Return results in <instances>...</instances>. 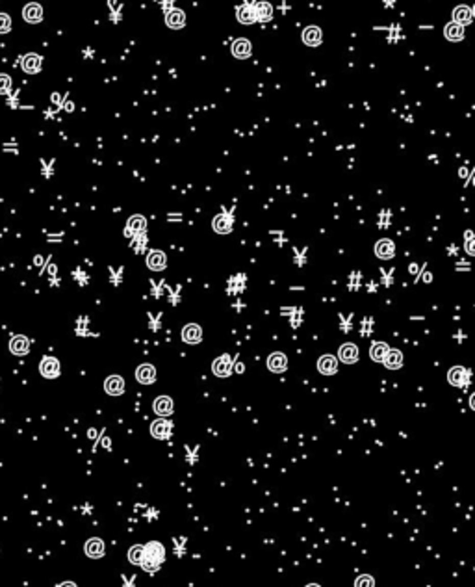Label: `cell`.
Instances as JSON below:
<instances>
[{"label":"cell","mask_w":475,"mask_h":587,"mask_svg":"<svg viewBox=\"0 0 475 587\" xmlns=\"http://www.w3.org/2000/svg\"><path fill=\"white\" fill-rule=\"evenodd\" d=\"M143 548H145V556H143V561H141V567H143L145 571H156V569L160 567V563L164 561V556H165L164 547H162L158 541H153Z\"/></svg>","instance_id":"obj_1"},{"label":"cell","mask_w":475,"mask_h":587,"mask_svg":"<svg viewBox=\"0 0 475 587\" xmlns=\"http://www.w3.org/2000/svg\"><path fill=\"white\" fill-rule=\"evenodd\" d=\"M39 372H41V375L46 379L58 378V375H60V363H58V359L45 357L41 361V364H39Z\"/></svg>","instance_id":"obj_2"},{"label":"cell","mask_w":475,"mask_h":587,"mask_svg":"<svg viewBox=\"0 0 475 587\" xmlns=\"http://www.w3.org/2000/svg\"><path fill=\"white\" fill-rule=\"evenodd\" d=\"M84 550H86V556L87 557H93V559H98V557L104 556V552H106V547H104L103 539H98V537H93V539H89V541L86 543V547H84Z\"/></svg>","instance_id":"obj_3"},{"label":"cell","mask_w":475,"mask_h":587,"mask_svg":"<svg viewBox=\"0 0 475 587\" xmlns=\"http://www.w3.org/2000/svg\"><path fill=\"white\" fill-rule=\"evenodd\" d=\"M104 390H106L110 396H119V394L124 392V379L121 375H110V378L104 381Z\"/></svg>","instance_id":"obj_4"},{"label":"cell","mask_w":475,"mask_h":587,"mask_svg":"<svg viewBox=\"0 0 475 587\" xmlns=\"http://www.w3.org/2000/svg\"><path fill=\"white\" fill-rule=\"evenodd\" d=\"M22 17H24L26 22L37 25V22H41L43 19V8L39 4H36V2H32V4H28L24 10H22Z\"/></svg>","instance_id":"obj_5"},{"label":"cell","mask_w":475,"mask_h":587,"mask_svg":"<svg viewBox=\"0 0 475 587\" xmlns=\"http://www.w3.org/2000/svg\"><path fill=\"white\" fill-rule=\"evenodd\" d=\"M288 366V359L284 353H271L269 359H267V368H269L271 372L275 373H282L284 370H286Z\"/></svg>","instance_id":"obj_6"},{"label":"cell","mask_w":475,"mask_h":587,"mask_svg":"<svg viewBox=\"0 0 475 587\" xmlns=\"http://www.w3.org/2000/svg\"><path fill=\"white\" fill-rule=\"evenodd\" d=\"M136 379H138L141 385L154 383V379H156V370H154L153 364H141V366L136 370Z\"/></svg>","instance_id":"obj_7"},{"label":"cell","mask_w":475,"mask_h":587,"mask_svg":"<svg viewBox=\"0 0 475 587\" xmlns=\"http://www.w3.org/2000/svg\"><path fill=\"white\" fill-rule=\"evenodd\" d=\"M201 338H203V331H201L199 325L188 323V325L182 329V340H184L186 344H199Z\"/></svg>","instance_id":"obj_8"},{"label":"cell","mask_w":475,"mask_h":587,"mask_svg":"<svg viewBox=\"0 0 475 587\" xmlns=\"http://www.w3.org/2000/svg\"><path fill=\"white\" fill-rule=\"evenodd\" d=\"M28 349H30V340H28L26 337H22V335H17V337L11 338L10 351L13 353V355H26V353H28Z\"/></svg>","instance_id":"obj_9"},{"label":"cell","mask_w":475,"mask_h":587,"mask_svg":"<svg viewBox=\"0 0 475 587\" xmlns=\"http://www.w3.org/2000/svg\"><path fill=\"white\" fill-rule=\"evenodd\" d=\"M338 357H340V361H342V363H345V364L357 363L358 347L355 346V344H343V346L340 347V351H338Z\"/></svg>","instance_id":"obj_10"},{"label":"cell","mask_w":475,"mask_h":587,"mask_svg":"<svg viewBox=\"0 0 475 587\" xmlns=\"http://www.w3.org/2000/svg\"><path fill=\"white\" fill-rule=\"evenodd\" d=\"M154 413L158 416H169L173 413V400L169 396H160L154 400Z\"/></svg>","instance_id":"obj_11"},{"label":"cell","mask_w":475,"mask_h":587,"mask_svg":"<svg viewBox=\"0 0 475 587\" xmlns=\"http://www.w3.org/2000/svg\"><path fill=\"white\" fill-rule=\"evenodd\" d=\"M151 433H153V437H156V439H167L169 433H171V422H167V420L164 418L156 420V422H153V426H151Z\"/></svg>","instance_id":"obj_12"},{"label":"cell","mask_w":475,"mask_h":587,"mask_svg":"<svg viewBox=\"0 0 475 587\" xmlns=\"http://www.w3.org/2000/svg\"><path fill=\"white\" fill-rule=\"evenodd\" d=\"M317 368H319V372H321L323 375H332V373H336V370H338L336 357H332V355H323V357L319 359V363H317Z\"/></svg>","instance_id":"obj_13"},{"label":"cell","mask_w":475,"mask_h":587,"mask_svg":"<svg viewBox=\"0 0 475 587\" xmlns=\"http://www.w3.org/2000/svg\"><path fill=\"white\" fill-rule=\"evenodd\" d=\"M214 373L219 375V378H227L230 373V368H232V361H230L229 355H223V357H217L214 361Z\"/></svg>","instance_id":"obj_14"},{"label":"cell","mask_w":475,"mask_h":587,"mask_svg":"<svg viewBox=\"0 0 475 587\" xmlns=\"http://www.w3.org/2000/svg\"><path fill=\"white\" fill-rule=\"evenodd\" d=\"M22 69H24L28 75H36L39 69H41V56L37 54H26L22 58Z\"/></svg>","instance_id":"obj_15"},{"label":"cell","mask_w":475,"mask_h":587,"mask_svg":"<svg viewBox=\"0 0 475 587\" xmlns=\"http://www.w3.org/2000/svg\"><path fill=\"white\" fill-rule=\"evenodd\" d=\"M165 264H167V261H165V255L162 253V251H153V253H148L147 266L151 268V270H154V271L164 270Z\"/></svg>","instance_id":"obj_16"},{"label":"cell","mask_w":475,"mask_h":587,"mask_svg":"<svg viewBox=\"0 0 475 587\" xmlns=\"http://www.w3.org/2000/svg\"><path fill=\"white\" fill-rule=\"evenodd\" d=\"M303 41L308 46H317L321 43V30L317 26H308L307 30L303 32Z\"/></svg>","instance_id":"obj_17"},{"label":"cell","mask_w":475,"mask_h":587,"mask_svg":"<svg viewBox=\"0 0 475 587\" xmlns=\"http://www.w3.org/2000/svg\"><path fill=\"white\" fill-rule=\"evenodd\" d=\"M393 253H395V247H393L392 240H379L375 245V255L379 259H392Z\"/></svg>","instance_id":"obj_18"},{"label":"cell","mask_w":475,"mask_h":587,"mask_svg":"<svg viewBox=\"0 0 475 587\" xmlns=\"http://www.w3.org/2000/svg\"><path fill=\"white\" fill-rule=\"evenodd\" d=\"M232 54H234L236 58H240V60L249 58L251 56V43L247 39L234 41V45H232Z\"/></svg>","instance_id":"obj_19"},{"label":"cell","mask_w":475,"mask_h":587,"mask_svg":"<svg viewBox=\"0 0 475 587\" xmlns=\"http://www.w3.org/2000/svg\"><path fill=\"white\" fill-rule=\"evenodd\" d=\"M383 363L386 364V368H390V370H397V368H401V364H403V355H401V351H397V349H388Z\"/></svg>","instance_id":"obj_20"},{"label":"cell","mask_w":475,"mask_h":587,"mask_svg":"<svg viewBox=\"0 0 475 587\" xmlns=\"http://www.w3.org/2000/svg\"><path fill=\"white\" fill-rule=\"evenodd\" d=\"M466 378H468V372H466L464 368H460V366L451 368L449 373H447V379H449V383L453 385V387H460V385H464Z\"/></svg>","instance_id":"obj_21"},{"label":"cell","mask_w":475,"mask_h":587,"mask_svg":"<svg viewBox=\"0 0 475 587\" xmlns=\"http://www.w3.org/2000/svg\"><path fill=\"white\" fill-rule=\"evenodd\" d=\"M184 20H186L184 11H180V10H171L167 13V17H165V22H167L169 28H182V26H184Z\"/></svg>","instance_id":"obj_22"},{"label":"cell","mask_w":475,"mask_h":587,"mask_svg":"<svg viewBox=\"0 0 475 587\" xmlns=\"http://www.w3.org/2000/svg\"><path fill=\"white\" fill-rule=\"evenodd\" d=\"M236 15H238V20L243 22V25H253V22L256 20L255 6H241Z\"/></svg>","instance_id":"obj_23"},{"label":"cell","mask_w":475,"mask_h":587,"mask_svg":"<svg viewBox=\"0 0 475 587\" xmlns=\"http://www.w3.org/2000/svg\"><path fill=\"white\" fill-rule=\"evenodd\" d=\"M453 19H455V25H468L471 20V11L470 8H466V6H459L457 10L453 11Z\"/></svg>","instance_id":"obj_24"},{"label":"cell","mask_w":475,"mask_h":587,"mask_svg":"<svg viewBox=\"0 0 475 587\" xmlns=\"http://www.w3.org/2000/svg\"><path fill=\"white\" fill-rule=\"evenodd\" d=\"M386 353H388V346L384 342H377L373 344L371 349H369V355H371L373 361H377V363H383L384 357H386Z\"/></svg>","instance_id":"obj_25"},{"label":"cell","mask_w":475,"mask_h":587,"mask_svg":"<svg viewBox=\"0 0 475 587\" xmlns=\"http://www.w3.org/2000/svg\"><path fill=\"white\" fill-rule=\"evenodd\" d=\"M143 556H145V548L141 547V545H134V547L128 550V561L132 563V565H141Z\"/></svg>","instance_id":"obj_26"},{"label":"cell","mask_w":475,"mask_h":587,"mask_svg":"<svg viewBox=\"0 0 475 587\" xmlns=\"http://www.w3.org/2000/svg\"><path fill=\"white\" fill-rule=\"evenodd\" d=\"M445 37L449 41H459L464 37V30H462V26L460 25H455V22H451V25L445 26Z\"/></svg>","instance_id":"obj_27"},{"label":"cell","mask_w":475,"mask_h":587,"mask_svg":"<svg viewBox=\"0 0 475 587\" xmlns=\"http://www.w3.org/2000/svg\"><path fill=\"white\" fill-rule=\"evenodd\" d=\"M214 229L217 230V232H230V229H232V220H230L229 216H217L214 220Z\"/></svg>","instance_id":"obj_28"},{"label":"cell","mask_w":475,"mask_h":587,"mask_svg":"<svg viewBox=\"0 0 475 587\" xmlns=\"http://www.w3.org/2000/svg\"><path fill=\"white\" fill-rule=\"evenodd\" d=\"M271 13H273V8H271L269 4H266V2H262V4H258L255 8L256 20H269Z\"/></svg>","instance_id":"obj_29"},{"label":"cell","mask_w":475,"mask_h":587,"mask_svg":"<svg viewBox=\"0 0 475 587\" xmlns=\"http://www.w3.org/2000/svg\"><path fill=\"white\" fill-rule=\"evenodd\" d=\"M145 225H147V221H145L143 216H134V218H130V220H128V229L143 230Z\"/></svg>","instance_id":"obj_30"},{"label":"cell","mask_w":475,"mask_h":587,"mask_svg":"<svg viewBox=\"0 0 475 587\" xmlns=\"http://www.w3.org/2000/svg\"><path fill=\"white\" fill-rule=\"evenodd\" d=\"M355 587H375V580H373V576H369V574H362V576L357 578Z\"/></svg>","instance_id":"obj_31"},{"label":"cell","mask_w":475,"mask_h":587,"mask_svg":"<svg viewBox=\"0 0 475 587\" xmlns=\"http://www.w3.org/2000/svg\"><path fill=\"white\" fill-rule=\"evenodd\" d=\"M11 89V78L8 75H0V95H8Z\"/></svg>","instance_id":"obj_32"},{"label":"cell","mask_w":475,"mask_h":587,"mask_svg":"<svg viewBox=\"0 0 475 587\" xmlns=\"http://www.w3.org/2000/svg\"><path fill=\"white\" fill-rule=\"evenodd\" d=\"M11 30V19L6 13H0V34H8Z\"/></svg>","instance_id":"obj_33"},{"label":"cell","mask_w":475,"mask_h":587,"mask_svg":"<svg viewBox=\"0 0 475 587\" xmlns=\"http://www.w3.org/2000/svg\"><path fill=\"white\" fill-rule=\"evenodd\" d=\"M58 587H77V583H72V582H63V583H60V585Z\"/></svg>","instance_id":"obj_34"},{"label":"cell","mask_w":475,"mask_h":587,"mask_svg":"<svg viewBox=\"0 0 475 587\" xmlns=\"http://www.w3.org/2000/svg\"><path fill=\"white\" fill-rule=\"evenodd\" d=\"M307 587H319V585H317V583H308Z\"/></svg>","instance_id":"obj_35"}]
</instances>
